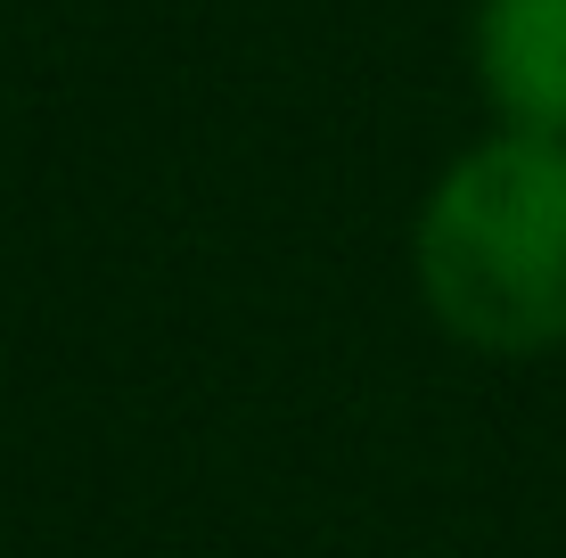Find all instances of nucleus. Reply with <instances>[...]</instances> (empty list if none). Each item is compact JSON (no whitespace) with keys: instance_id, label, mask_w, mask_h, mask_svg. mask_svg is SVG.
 Instances as JSON below:
<instances>
[{"instance_id":"1","label":"nucleus","mask_w":566,"mask_h":558,"mask_svg":"<svg viewBox=\"0 0 566 558\" xmlns=\"http://www.w3.org/2000/svg\"><path fill=\"white\" fill-rule=\"evenodd\" d=\"M419 296L476 354L566 345V140L501 131L468 148L419 214Z\"/></svg>"},{"instance_id":"2","label":"nucleus","mask_w":566,"mask_h":558,"mask_svg":"<svg viewBox=\"0 0 566 558\" xmlns=\"http://www.w3.org/2000/svg\"><path fill=\"white\" fill-rule=\"evenodd\" d=\"M476 74L501 131H558L566 140V0H484Z\"/></svg>"}]
</instances>
